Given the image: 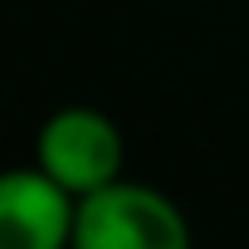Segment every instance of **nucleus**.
Masks as SVG:
<instances>
[{
	"mask_svg": "<svg viewBox=\"0 0 249 249\" xmlns=\"http://www.w3.org/2000/svg\"><path fill=\"white\" fill-rule=\"evenodd\" d=\"M191 225L171 196L137 181H107L78 200V249H186Z\"/></svg>",
	"mask_w": 249,
	"mask_h": 249,
	"instance_id": "obj_1",
	"label": "nucleus"
},
{
	"mask_svg": "<svg viewBox=\"0 0 249 249\" xmlns=\"http://www.w3.org/2000/svg\"><path fill=\"white\" fill-rule=\"evenodd\" d=\"M35 161L83 200L88 191H98V186L122 176L127 147H122V127L107 112H98V107H59L39 127Z\"/></svg>",
	"mask_w": 249,
	"mask_h": 249,
	"instance_id": "obj_2",
	"label": "nucleus"
},
{
	"mask_svg": "<svg viewBox=\"0 0 249 249\" xmlns=\"http://www.w3.org/2000/svg\"><path fill=\"white\" fill-rule=\"evenodd\" d=\"M78 230V196L39 161L0 176V234L20 249H59Z\"/></svg>",
	"mask_w": 249,
	"mask_h": 249,
	"instance_id": "obj_3",
	"label": "nucleus"
}]
</instances>
